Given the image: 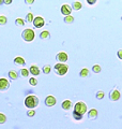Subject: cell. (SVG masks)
I'll list each match as a JSON object with an SVG mask.
<instances>
[{
	"label": "cell",
	"mask_w": 122,
	"mask_h": 129,
	"mask_svg": "<svg viewBox=\"0 0 122 129\" xmlns=\"http://www.w3.org/2000/svg\"><path fill=\"white\" fill-rule=\"evenodd\" d=\"M33 19H34V17H33V13H28L27 15H26V22H28V23H31V22H33Z\"/></svg>",
	"instance_id": "44dd1931"
},
{
	"label": "cell",
	"mask_w": 122,
	"mask_h": 129,
	"mask_svg": "<svg viewBox=\"0 0 122 129\" xmlns=\"http://www.w3.org/2000/svg\"><path fill=\"white\" fill-rule=\"evenodd\" d=\"M104 96H105V94H104V91L103 90H99L95 94V97H96V99H99V100H102L104 98Z\"/></svg>",
	"instance_id": "603a6c76"
},
{
	"label": "cell",
	"mask_w": 122,
	"mask_h": 129,
	"mask_svg": "<svg viewBox=\"0 0 122 129\" xmlns=\"http://www.w3.org/2000/svg\"><path fill=\"white\" fill-rule=\"evenodd\" d=\"M27 115L29 116V117H33V116L35 115V111L34 110H28L27 111Z\"/></svg>",
	"instance_id": "f1b7e54d"
},
{
	"label": "cell",
	"mask_w": 122,
	"mask_h": 129,
	"mask_svg": "<svg viewBox=\"0 0 122 129\" xmlns=\"http://www.w3.org/2000/svg\"><path fill=\"white\" fill-rule=\"evenodd\" d=\"M40 103V99L34 95L27 96L25 99V106L29 108V110H33V108H36Z\"/></svg>",
	"instance_id": "7a4b0ae2"
},
{
	"label": "cell",
	"mask_w": 122,
	"mask_h": 129,
	"mask_svg": "<svg viewBox=\"0 0 122 129\" xmlns=\"http://www.w3.org/2000/svg\"><path fill=\"white\" fill-rule=\"evenodd\" d=\"M7 122V116L3 114V113H0V125L5 124Z\"/></svg>",
	"instance_id": "484cf974"
},
{
	"label": "cell",
	"mask_w": 122,
	"mask_h": 129,
	"mask_svg": "<svg viewBox=\"0 0 122 129\" xmlns=\"http://www.w3.org/2000/svg\"><path fill=\"white\" fill-rule=\"evenodd\" d=\"M32 23H33L35 28H42L44 25H45V21H44V18L41 17V16H36V17H34Z\"/></svg>",
	"instance_id": "52a82bcc"
},
{
	"label": "cell",
	"mask_w": 122,
	"mask_h": 129,
	"mask_svg": "<svg viewBox=\"0 0 122 129\" xmlns=\"http://www.w3.org/2000/svg\"><path fill=\"white\" fill-rule=\"evenodd\" d=\"M101 70L102 69H101L100 64H93V66H92V71L94 72V73H100Z\"/></svg>",
	"instance_id": "ffe728a7"
},
{
	"label": "cell",
	"mask_w": 122,
	"mask_h": 129,
	"mask_svg": "<svg viewBox=\"0 0 122 129\" xmlns=\"http://www.w3.org/2000/svg\"><path fill=\"white\" fill-rule=\"evenodd\" d=\"M8 74H9V78L11 80H16L18 78V73H17V71H15V70H10Z\"/></svg>",
	"instance_id": "e0dca14e"
},
{
	"label": "cell",
	"mask_w": 122,
	"mask_h": 129,
	"mask_svg": "<svg viewBox=\"0 0 122 129\" xmlns=\"http://www.w3.org/2000/svg\"><path fill=\"white\" fill-rule=\"evenodd\" d=\"M66 24H72L74 22V17L72 15H69V16H64V21H63Z\"/></svg>",
	"instance_id": "ac0fdd59"
},
{
	"label": "cell",
	"mask_w": 122,
	"mask_h": 129,
	"mask_svg": "<svg viewBox=\"0 0 122 129\" xmlns=\"http://www.w3.org/2000/svg\"><path fill=\"white\" fill-rule=\"evenodd\" d=\"M15 24H16V26L23 27L24 25H25V21H24L23 18H16V19H15Z\"/></svg>",
	"instance_id": "7402d4cb"
},
{
	"label": "cell",
	"mask_w": 122,
	"mask_h": 129,
	"mask_svg": "<svg viewBox=\"0 0 122 129\" xmlns=\"http://www.w3.org/2000/svg\"><path fill=\"white\" fill-rule=\"evenodd\" d=\"M79 75L81 76V78H86V76H88L89 75V70L88 69H81L80 70V72H79Z\"/></svg>",
	"instance_id": "d6986e66"
},
{
	"label": "cell",
	"mask_w": 122,
	"mask_h": 129,
	"mask_svg": "<svg viewBox=\"0 0 122 129\" xmlns=\"http://www.w3.org/2000/svg\"><path fill=\"white\" fill-rule=\"evenodd\" d=\"M120 97H121L120 91L116 89V88H113V89L110 90V92H109V99H110L111 101H118V100L120 99Z\"/></svg>",
	"instance_id": "5b68a950"
},
{
	"label": "cell",
	"mask_w": 122,
	"mask_h": 129,
	"mask_svg": "<svg viewBox=\"0 0 122 129\" xmlns=\"http://www.w3.org/2000/svg\"><path fill=\"white\" fill-rule=\"evenodd\" d=\"M96 2V0H88V3H89V5H94V3Z\"/></svg>",
	"instance_id": "4dcf8cb0"
},
{
	"label": "cell",
	"mask_w": 122,
	"mask_h": 129,
	"mask_svg": "<svg viewBox=\"0 0 122 129\" xmlns=\"http://www.w3.org/2000/svg\"><path fill=\"white\" fill-rule=\"evenodd\" d=\"M40 38L42 39V40H49V39H50V34H49V31L43 30V31L40 34Z\"/></svg>",
	"instance_id": "5bb4252c"
},
{
	"label": "cell",
	"mask_w": 122,
	"mask_h": 129,
	"mask_svg": "<svg viewBox=\"0 0 122 129\" xmlns=\"http://www.w3.org/2000/svg\"><path fill=\"white\" fill-rule=\"evenodd\" d=\"M25 2L27 3V5H31V3H33L34 1H33V0H26Z\"/></svg>",
	"instance_id": "d6a6232c"
},
{
	"label": "cell",
	"mask_w": 122,
	"mask_h": 129,
	"mask_svg": "<svg viewBox=\"0 0 122 129\" xmlns=\"http://www.w3.org/2000/svg\"><path fill=\"white\" fill-rule=\"evenodd\" d=\"M11 3H12V0H6V1H5V5H7V6L11 5Z\"/></svg>",
	"instance_id": "1f68e13d"
},
{
	"label": "cell",
	"mask_w": 122,
	"mask_h": 129,
	"mask_svg": "<svg viewBox=\"0 0 122 129\" xmlns=\"http://www.w3.org/2000/svg\"><path fill=\"white\" fill-rule=\"evenodd\" d=\"M8 22V18L6 17L5 15H1L0 16V25H6Z\"/></svg>",
	"instance_id": "4316f807"
},
{
	"label": "cell",
	"mask_w": 122,
	"mask_h": 129,
	"mask_svg": "<svg viewBox=\"0 0 122 129\" xmlns=\"http://www.w3.org/2000/svg\"><path fill=\"white\" fill-rule=\"evenodd\" d=\"M61 108H62L63 110H66V111L70 110V109L72 108V101L71 100H64V101L61 103Z\"/></svg>",
	"instance_id": "4fadbf2b"
},
{
	"label": "cell",
	"mask_w": 122,
	"mask_h": 129,
	"mask_svg": "<svg viewBox=\"0 0 122 129\" xmlns=\"http://www.w3.org/2000/svg\"><path fill=\"white\" fill-rule=\"evenodd\" d=\"M29 72H30V73H31L32 75L36 76V75H39V74L41 73V70L39 69V67H38V66H35V64H32V66L30 67Z\"/></svg>",
	"instance_id": "8fae6325"
},
{
	"label": "cell",
	"mask_w": 122,
	"mask_h": 129,
	"mask_svg": "<svg viewBox=\"0 0 122 129\" xmlns=\"http://www.w3.org/2000/svg\"><path fill=\"white\" fill-rule=\"evenodd\" d=\"M29 83H30L31 86H36V85H38V80H36L35 78H31L29 80Z\"/></svg>",
	"instance_id": "83f0119b"
},
{
	"label": "cell",
	"mask_w": 122,
	"mask_h": 129,
	"mask_svg": "<svg viewBox=\"0 0 122 129\" xmlns=\"http://www.w3.org/2000/svg\"><path fill=\"white\" fill-rule=\"evenodd\" d=\"M14 63L17 64V66H25V59L20 56H17V57L14 58Z\"/></svg>",
	"instance_id": "9a60e30c"
},
{
	"label": "cell",
	"mask_w": 122,
	"mask_h": 129,
	"mask_svg": "<svg viewBox=\"0 0 122 129\" xmlns=\"http://www.w3.org/2000/svg\"><path fill=\"white\" fill-rule=\"evenodd\" d=\"M81 7H83V5H81V2L79 1H75V2H73V5L71 6V8L73 10H75V11H78L81 9Z\"/></svg>",
	"instance_id": "2e32d148"
},
{
	"label": "cell",
	"mask_w": 122,
	"mask_h": 129,
	"mask_svg": "<svg viewBox=\"0 0 122 129\" xmlns=\"http://www.w3.org/2000/svg\"><path fill=\"white\" fill-rule=\"evenodd\" d=\"M71 12H72L71 6H69V5H63L62 7H61V13H62L64 16L71 15Z\"/></svg>",
	"instance_id": "30bf717a"
},
{
	"label": "cell",
	"mask_w": 122,
	"mask_h": 129,
	"mask_svg": "<svg viewBox=\"0 0 122 129\" xmlns=\"http://www.w3.org/2000/svg\"><path fill=\"white\" fill-rule=\"evenodd\" d=\"M87 112V104L83 101H78L74 106V111H73V118L76 120L83 119V116Z\"/></svg>",
	"instance_id": "6da1fadb"
},
{
	"label": "cell",
	"mask_w": 122,
	"mask_h": 129,
	"mask_svg": "<svg viewBox=\"0 0 122 129\" xmlns=\"http://www.w3.org/2000/svg\"><path fill=\"white\" fill-rule=\"evenodd\" d=\"M34 36H35V34H34V31L32 30L31 28H26V29L22 32V37H23V39L25 40L26 42L33 41Z\"/></svg>",
	"instance_id": "277c9868"
},
{
	"label": "cell",
	"mask_w": 122,
	"mask_h": 129,
	"mask_svg": "<svg viewBox=\"0 0 122 129\" xmlns=\"http://www.w3.org/2000/svg\"><path fill=\"white\" fill-rule=\"evenodd\" d=\"M50 70H51V68H50V66H48V64H45V66L43 67V72L45 74L50 73Z\"/></svg>",
	"instance_id": "cb8c5ba5"
},
{
	"label": "cell",
	"mask_w": 122,
	"mask_h": 129,
	"mask_svg": "<svg viewBox=\"0 0 122 129\" xmlns=\"http://www.w3.org/2000/svg\"><path fill=\"white\" fill-rule=\"evenodd\" d=\"M121 21H122V16H121Z\"/></svg>",
	"instance_id": "e575fe53"
},
{
	"label": "cell",
	"mask_w": 122,
	"mask_h": 129,
	"mask_svg": "<svg viewBox=\"0 0 122 129\" xmlns=\"http://www.w3.org/2000/svg\"><path fill=\"white\" fill-rule=\"evenodd\" d=\"M56 58L59 61V63H66L68 60V54L64 53V52H60V53L57 54Z\"/></svg>",
	"instance_id": "ba28073f"
},
{
	"label": "cell",
	"mask_w": 122,
	"mask_h": 129,
	"mask_svg": "<svg viewBox=\"0 0 122 129\" xmlns=\"http://www.w3.org/2000/svg\"><path fill=\"white\" fill-rule=\"evenodd\" d=\"M10 88V82L5 78L0 79V91H6Z\"/></svg>",
	"instance_id": "8992f818"
},
{
	"label": "cell",
	"mask_w": 122,
	"mask_h": 129,
	"mask_svg": "<svg viewBox=\"0 0 122 129\" xmlns=\"http://www.w3.org/2000/svg\"><path fill=\"white\" fill-rule=\"evenodd\" d=\"M68 70H69V66L67 63H56L55 64V72L56 74H58L60 76H63L68 73Z\"/></svg>",
	"instance_id": "3957f363"
},
{
	"label": "cell",
	"mask_w": 122,
	"mask_h": 129,
	"mask_svg": "<svg viewBox=\"0 0 122 129\" xmlns=\"http://www.w3.org/2000/svg\"><path fill=\"white\" fill-rule=\"evenodd\" d=\"M20 75H22L23 78H27V76L29 75V70H27V69H22V70H20Z\"/></svg>",
	"instance_id": "d4e9b609"
},
{
	"label": "cell",
	"mask_w": 122,
	"mask_h": 129,
	"mask_svg": "<svg viewBox=\"0 0 122 129\" xmlns=\"http://www.w3.org/2000/svg\"><path fill=\"white\" fill-rule=\"evenodd\" d=\"M2 3H5V1H3V0H0V5H2Z\"/></svg>",
	"instance_id": "836d02e7"
},
{
	"label": "cell",
	"mask_w": 122,
	"mask_h": 129,
	"mask_svg": "<svg viewBox=\"0 0 122 129\" xmlns=\"http://www.w3.org/2000/svg\"><path fill=\"white\" fill-rule=\"evenodd\" d=\"M97 115H99V113H97V110H95V109H91V110L88 112L89 119H95L97 117Z\"/></svg>",
	"instance_id": "7c38bea8"
},
{
	"label": "cell",
	"mask_w": 122,
	"mask_h": 129,
	"mask_svg": "<svg viewBox=\"0 0 122 129\" xmlns=\"http://www.w3.org/2000/svg\"><path fill=\"white\" fill-rule=\"evenodd\" d=\"M56 103H57V99L54 96H47L45 98V106L50 108V107H54Z\"/></svg>",
	"instance_id": "9c48e42d"
},
{
	"label": "cell",
	"mask_w": 122,
	"mask_h": 129,
	"mask_svg": "<svg viewBox=\"0 0 122 129\" xmlns=\"http://www.w3.org/2000/svg\"><path fill=\"white\" fill-rule=\"evenodd\" d=\"M117 56H118V58H119V59H122V50H119V51H118Z\"/></svg>",
	"instance_id": "f546056e"
}]
</instances>
